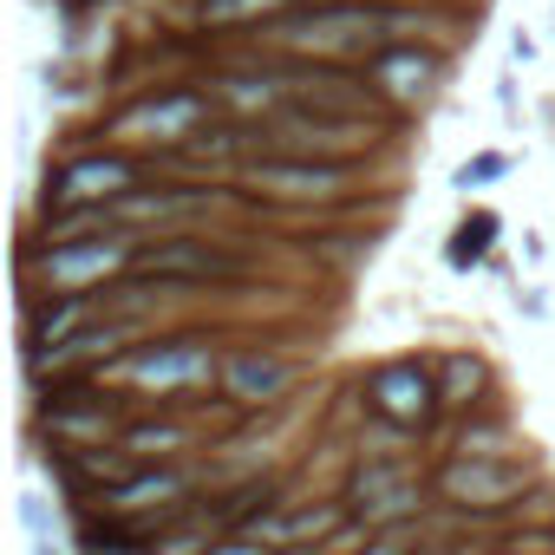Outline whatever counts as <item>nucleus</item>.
<instances>
[{
    "label": "nucleus",
    "mask_w": 555,
    "mask_h": 555,
    "mask_svg": "<svg viewBox=\"0 0 555 555\" xmlns=\"http://www.w3.org/2000/svg\"><path fill=\"white\" fill-rule=\"evenodd\" d=\"M255 151H282V157H334V164H366L373 151V118L360 112H327V105H288L268 125H248Z\"/></svg>",
    "instance_id": "4"
},
{
    "label": "nucleus",
    "mask_w": 555,
    "mask_h": 555,
    "mask_svg": "<svg viewBox=\"0 0 555 555\" xmlns=\"http://www.w3.org/2000/svg\"><path fill=\"white\" fill-rule=\"evenodd\" d=\"M535 490V470L522 457H444L431 470V496L444 516L457 522H483V516H503L516 509L522 496Z\"/></svg>",
    "instance_id": "5"
},
{
    "label": "nucleus",
    "mask_w": 555,
    "mask_h": 555,
    "mask_svg": "<svg viewBox=\"0 0 555 555\" xmlns=\"http://www.w3.org/2000/svg\"><path fill=\"white\" fill-rule=\"evenodd\" d=\"M295 379H301V366L288 353H274V347H229L216 392L229 399V412L248 418V412H274V405L295 392Z\"/></svg>",
    "instance_id": "13"
},
{
    "label": "nucleus",
    "mask_w": 555,
    "mask_h": 555,
    "mask_svg": "<svg viewBox=\"0 0 555 555\" xmlns=\"http://www.w3.org/2000/svg\"><path fill=\"white\" fill-rule=\"evenodd\" d=\"M360 73H366V86L379 92V105H392L399 118H412V112H425V105L444 92L451 60H444L431 40H399V47H373V60H366Z\"/></svg>",
    "instance_id": "11"
},
{
    "label": "nucleus",
    "mask_w": 555,
    "mask_h": 555,
    "mask_svg": "<svg viewBox=\"0 0 555 555\" xmlns=\"http://www.w3.org/2000/svg\"><path fill=\"white\" fill-rule=\"evenodd\" d=\"M464 555H522L516 542H490V548H464Z\"/></svg>",
    "instance_id": "27"
},
{
    "label": "nucleus",
    "mask_w": 555,
    "mask_h": 555,
    "mask_svg": "<svg viewBox=\"0 0 555 555\" xmlns=\"http://www.w3.org/2000/svg\"><path fill=\"white\" fill-rule=\"evenodd\" d=\"M509 60H516V66H529V60H535V40H529V34H516V40H509Z\"/></svg>",
    "instance_id": "25"
},
{
    "label": "nucleus",
    "mask_w": 555,
    "mask_h": 555,
    "mask_svg": "<svg viewBox=\"0 0 555 555\" xmlns=\"http://www.w3.org/2000/svg\"><path fill=\"white\" fill-rule=\"evenodd\" d=\"M451 457H516V425L477 405V412H464V418H457Z\"/></svg>",
    "instance_id": "17"
},
{
    "label": "nucleus",
    "mask_w": 555,
    "mask_h": 555,
    "mask_svg": "<svg viewBox=\"0 0 555 555\" xmlns=\"http://www.w3.org/2000/svg\"><path fill=\"white\" fill-rule=\"evenodd\" d=\"M431 496V477H418L412 457L399 451H360V464L347 470L340 503L353 509L360 529H392V522H418Z\"/></svg>",
    "instance_id": "6"
},
{
    "label": "nucleus",
    "mask_w": 555,
    "mask_h": 555,
    "mask_svg": "<svg viewBox=\"0 0 555 555\" xmlns=\"http://www.w3.org/2000/svg\"><path fill=\"white\" fill-rule=\"evenodd\" d=\"M209 125H216L209 86H164V92L131 99L118 118H105V138H112L118 151H164V157H177V151H190V138L209 131Z\"/></svg>",
    "instance_id": "3"
},
{
    "label": "nucleus",
    "mask_w": 555,
    "mask_h": 555,
    "mask_svg": "<svg viewBox=\"0 0 555 555\" xmlns=\"http://www.w3.org/2000/svg\"><path fill=\"white\" fill-rule=\"evenodd\" d=\"M360 555H425V516H418V522H392V529H373Z\"/></svg>",
    "instance_id": "20"
},
{
    "label": "nucleus",
    "mask_w": 555,
    "mask_h": 555,
    "mask_svg": "<svg viewBox=\"0 0 555 555\" xmlns=\"http://www.w3.org/2000/svg\"><path fill=\"white\" fill-rule=\"evenodd\" d=\"M21 522H27V542H34V535H60L53 496H47V490H27V496H21Z\"/></svg>",
    "instance_id": "22"
},
{
    "label": "nucleus",
    "mask_w": 555,
    "mask_h": 555,
    "mask_svg": "<svg viewBox=\"0 0 555 555\" xmlns=\"http://www.w3.org/2000/svg\"><path fill=\"white\" fill-rule=\"evenodd\" d=\"M431 373H438V399H444L451 418H464V412H477L490 399V360L483 353H464V347L457 353H438Z\"/></svg>",
    "instance_id": "16"
},
{
    "label": "nucleus",
    "mask_w": 555,
    "mask_h": 555,
    "mask_svg": "<svg viewBox=\"0 0 555 555\" xmlns=\"http://www.w3.org/2000/svg\"><path fill=\"white\" fill-rule=\"evenodd\" d=\"M274 555H327V548H314V542H295V548H274Z\"/></svg>",
    "instance_id": "28"
},
{
    "label": "nucleus",
    "mask_w": 555,
    "mask_h": 555,
    "mask_svg": "<svg viewBox=\"0 0 555 555\" xmlns=\"http://www.w3.org/2000/svg\"><path fill=\"white\" fill-rule=\"evenodd\" d=\"M222 196L209 183H138L112 203V229H131V235H177L190 222H203Z\"/></svg>",
    "instance_id": "12"
},
{
    "label": "nucleus",
    "mask_w": 555,
    "mask_h": 555,
    "mask_svg": "<svg viewBox=\"0 0 555 555\" xmlns=\"http://www.w3.org/2000/svg\"><path fill=\"white\" fill-rule=\"evenodd\" d=\"M360 405H366V418H379V425H392V431H405V438H425V431L444 418L438 373H431V360H418V353H399V360L366 366V373H360Z\"/></svg>",
    "instance_id": "8"
},
{
    "label": "nucleus",
    "mask_w": 555,
    "mask_h": 555,
    "mask_svg": "<svg viewBox=\"0 0 555 555\" xmlns=\"http://www.w3.org/2000/svg\"><path fill=\"white\" fill-rule=\"evenodd\" d=\"M516 308H522L529 321H548V295H542V288H522V295H516Z\"/></svg>",
    "instance_id": "24"
},
{
    "label": "nucleus",
    "mask_w": 555,
    "mask_h": 555,
    "mask_svg": "<svg viewBox=\"0 0 555 555\" xmlns=\"http://www.w3.org/2000/svg\"><path fill=\"white\" fill-rule=\"evenodd\" d=\"M209 555H274L261 535H248V529H235V535H216L209 542Z\"/></svg>",
    "instance_id": "23"
},
{
    "label": "nucleus",
    "mask_w": 555,
    "mask_h": 555,
    "mask_svg": "<svg viewBox=\"0 0 555 555\" xmlns=\"http://www.w3.org/2000/svg\"><path fill=\"white\" fill-rule=\"evenodd\" d=\"M235 183L261 203H282V209H321L340 203L360 183V164H334V157H282V151H255Z\"/></svg>",
    "instance_id": "7"
},
{
    "label": "nucleus",
    "mask_w": 555,
    "mask_h": 555,
    "mask_svg": "<svg viewBox=\"0 0 555 555\" xmlns=\"http://www.w3.org/2000/svg\"><path fill=\"white\" fill-rule=\"evenodd\" d=\"M144 157L138 151H86V157H66L53 177H47V196H40V216H60V209H112L125 190L144 183Z\"/></svg>",
    "instance_id": "9"
},
{
    "label": "nucleus",
    "mask_w": 555,
    "mask_h": 555,
    "mask_svg": "<svg viewBox=\"0 0 555 555\" xmlns=\"http://www.w3.org/2000/svg\"><path fill=\"white\" fill-rule=\"evenodd\" d=\"M496 235H503V216H496V209H470V216L451 229V242H444V268H457V274H464V268H483Z\"/></svg>",
    "instance_id": "18"
},
{
    "label": "nucleus",
    "mask_w": 555,
    "mask_h": 555,
    "mask_svg": "<svg viewBox=\"0 0 555 555\" xmlns=\"http://www.w3.org/2000/svg\"><path fill=\"white\" fill-rule=\"evenodd\" d=\"M131 274L138 282H164V288H209V282H235L242 255L196 229H177V235H144Z\"/></svg>",
    "instance_id": "10"
},
{
    "label": "nucleus",
    "mask_w": 555,
    "mask_h": 555,
    "mask_svg": "<svg viewBox=\"0 0 555 555\" xmlns=\"http://www.w3.org/2000/svg\"><path fill=\"white\" fill-rule=\"evenodd\" d=\"M27 555H73V548H66L60 535H34V548H27Z\"/></svg>",
    "instance_id": "26"
},
{
    "label": "nucleus",
    "mask_w": 555,
    "mask_h": 555,
    "mask_svg": "<svg viewBox=\"0 0 555 555\" xmlns=\"http://www.w3.org/2000/svg\"><path fill=\"white\" fill-rule=\"evenodd\" d=\"M99 314H105L99 295H34V288H27V347H21V360L34 366V360L60 353V347L79 340Z\"/></svg>",
    "instance_id": "15"
},
{
    "label": "nucleus",
    "mask_w": 555,
    "mask_h": 555,
    "mask_svg": "<svg viewBox=\"0 0 555 555\" xmlns=\"http://www.w3.org/2000/svg\"><path fill=\"white\" fill-rule=\"evenodd\" d=\"M99 379L118 386L125 399H157V405H170V399H190V392L216 386V379H222V353H216L209 334H151V340L125 347L118 360H105Z\"/></svg>",
    "instance_id": "1"
},
{
    "label": "nucleus",
    "mask_w": 555,
    "mask_h": 555,
    "mask_svg": "<svg viewBox=\"0 0 555 555\" xmlns=\"http://www.w3.org/2000/svg\"><path fill=\"white\" fill-rule=\"evenodd\" d=\"M203 438H209V418L190 399H170V405H157V418H125L118 444L138 464H183L190 451H203Z\"/></svg>",
    "instance_id": "14"
},
{
    "label": "nucleus",
    "mask_w": 555,
    "mask_h": 555,
    "mask_svg": "<svg viewBox=\"0 0 555 555\" xmlns=\"http://www.w3.org/2000/svg\"><path fill=\"white\" fill-rule=\"evenodd\" d=\"M509 177V157L503 151H477L464 170H457V190H483V183H503Z\"/></svg>",
    "instance_id": "21"
},
{
    "label": "nucleus",
    "mask_w": 555,
    "mask_h": 555,
    "mask_svg": "<svg viewBox=\"0 0 555 555\" xmlns=\"http://www.w3.org/2000/svg\"><path fill=\"white\" fill-rule=\"evenodd\" d=\"M288 8H301V0H196V21L209 34H229V27H268Z\"/></svg>",
    "instance_id": "19"
},
{
    "label": "nucleus",
    "mask_w": 555,
    "mask_h": 555,
    "mask_svg": "<svg viewBox=\"0 0 555 555\" xmlns=\"http://www.w3.org/2000/svg\"><path fill=\"white\" fill-rule=\"evenodd\" d=\"M138 242L131 229H99V235H79V242H47V248H21V268H27V288L34 295H99L112 288L118 274H131L138 261Z\"/></svg>",
    "instance_id": "2"
}]
</instances>
